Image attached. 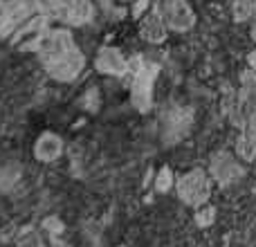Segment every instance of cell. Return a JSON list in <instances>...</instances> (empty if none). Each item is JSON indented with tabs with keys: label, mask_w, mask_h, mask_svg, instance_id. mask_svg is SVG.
<instances>
[{
	"label": "cell",
	"mask_w": 256,
	"mask_h": 247,
	"mask_svg": "<svg viewBox=\"0 0 256 247\" xmlns=\"http://www.w3.org/2000/svg\"><path fill=\"white\" fill-rule=\"evenodd\" d=\"M34 50L48 76H52L54 81H61V84L74 81L86 68L84 52L79 50L70 30H63V27L40 32L38 38L34 40Z\"/></svg>",
	"instance_id": "1"
},
{
	"label": "cell",
	"mask_w": 256,
	"mask_h": 247,
	"mask_svg": "<svg viewBox=\"0 0 256 247\" xmlns=\"http://www.w3.org/2000/svg\"><path fill=\"white\" fill-rule=\"evenodd\" d=\"M230 117L243 135L256 137V70L252 68L243 70L240 74V88L230 110Z\"/></svg>",
	"instance_id": "2"
},
{
	"label": "cell",
	"mask_w": 256,
	"mask_h": 247,
	"mask_svg": "<svg viewBox=\"0 0 256 247\" xmlns=\"http://www.w3.org/2000/svg\"><path fill=\"white\" fill-rule=\"evenodd\" d=\"M212 180L214 178L202 168H191V171L182 173L176 180L178 198L189 207H202L212 196Z\"/></svg>",
	"instance_id": "3"
},
{
	"label": "cell",
	"mask_w": 256,
	"mask_h": 247,
	"mask_svg": "<svg viewBox=\"0 0 256 247\" xmlns=\"http://www.w3.org/2000/svg\"><path fill=\"white\" fill-rule=\"evenodd\" d=\"M153 9L164 18L168 30L178 34H184L196 25V12L189 0H153Z\"/></svg>",
	"instance_id": "4"
},
{
	"label": "cell",
	"mask_w": 256,
	"mask_h": 247,
	"mask_svg": "<svg viewBox=\"0 0 256 247\" xmlns=\"http://www.w3.org/2000/svg\"><path fill=\"white\" fill-rule=\"evenodd\" d=\"M48 7L54 18L70 27L88 25L94 16V7L90 0H48Z\"/></svg>",
	"instance_id": "5"
},
{
	"label": "cell",
	"mask_w": 256,
	"mask_h": 247,
	"mask_svg": "<svg viewBox=\"0 0 256 247\" xmlns=\"http://www.w3.org/2000/svg\"><path fill=\"white\" fill-rule=\"evenodd\" d=\"M38 4V0H12L2 7L0 12V36H9L14 32H18L25 25L34 12V7Z\"/></svg>",
	"instance_id": "6"
},
{
	"label": "cell",
	"mask_w": 256,
	"mask_h": 247,
	"mask_svg": "<svg viewBox=\"0 0 256 247\" xmlns=\"http://www.w3.org/2000/svg\"><path fill=\"white\" fill-rule=\"evenodd\" d=\"M209 176H212L220 186H230L245 176V168L232 153L218 150V153L212 158V164H209Z\"/></svg>",
	"instance_id": "7"
},
{
	"label": "cell",
	"mask_w": 256,
	"mask_h": 247,
	"mask_svg": "<svg viewBox=\"0 0 256 247\" xmlns=\"http://www.w3.org/2000/svg\"><path fill=\"white\" fill-rule=\"evenodd\" d=\"M158 74L155 66H142L137 70L135 79H132V88H130V102L137 110L146 112L150 108V99H153V79Z\"/></svg>",
	"instance_id": "8"
},
{
	"label": "cell",
	"mask_w": 256,
	"mask_h": 247,
	"mask_svg": "<svg viewBox=\"0 0 256 247\" xmlns=\"http://www.w3.org/2000/svg\"><path fill=\"white\" fill-rule=\"evenodd\" d=\"M94 66H97V70L102 74H108V76H122L128 70V61L124 58V54L117 48H110V45H106V48H102L97 52Z\"/></svg>",
	"instance_id": "9"
},
{
	"label": "cell",
	"mask_w": 256,
	"mask_h": 247,
	"mask_svg": "<svg viewBox=\"0 0 256 247\" xmlns=\"http://www.w3.org/2000/svg\"><path fill=\"white\" fill-rule=\"evenodd\" d=\"M168 25L164 22V18L160 16L155 9H150V12H146L144 16H142V22H140V36L144 40H148V43H162V40H166V34H168Z\"/></svg>",
	"instance_id": "10"
},
{
	"label": "cell",
	"mask_w": 256,
	"mask_h": 247,
	"mask_svg": "<svg viewBox=\"0 0 256 247\" xmlns=\"http://www.w3.org/2000/svg\"><path fill=\"white\" fill-rule=\"evenodd\" d=\"M63 153V140L52 130H45L34 144V158L38 162H54Z\"/></svg>",
	"instance_id": "11"
},
{
	"label": "cell",
	"mask_w": 256,
	"mask_h": 247,
	"mask_svg": "<svg viewBox=\"0 0 256 247\" xmlns=\"http://www.w3.org/2000/svg\"><path fill=\"white\" fill-rule=\"evenodd\" d=\"M232 16L236 22L256 20V0H232Z\"/></svg>",
	"instance_id": "12"
},
{
	"label": "cell",
	"mask_w": 256,
	"mask_h": 247,
	"mask_svg": "<svg viewBox=\"0 0 256 247\" xmlns=\"http://www.w3.org/2000/svg\"><path fill=\"white\" fill-rule=\"evenodd\" d=\"M236 155L245 162H252L256 158V137H250V135H243L240 132L238 140H236Z\"/></svg>",
	"instance_id": "13"
},
{
	"label": "cell",
	"mask_w": 256,
	"mask_h": 247,
	"mask_svg": "<svg viewBox=\"0 0 256 247\" xmlns=\"http://www.w3.org/2000/svg\"><path fill=\"white\" fill-rule=\"evenodd\" d=\"M155 186H158V191H168L171 186H176V178H173V173H171V168L168 166H164L162 171H160Z\"/></svg>",
	"instance_id": "14"
},
{
	"label": "cell",
	"mask_w": 256,
	"mask_h": 247,
	"mask_svg": "<svg viewBox=\"0 0 256 247\" xmlns=\"http://www.w3.org/2000/svg\"><path fill=\"white\" fill-rule=\"evenodd\" d=\"M214 218H216V209L214 207H198V214H196V222H198L200 227H209L214 222Z\"/></svg>",
	"instance_id": "15"
},
{
	"label": "cell",
	"mask_w": 256,
	"mask_h": 247,
	"mask_svg": "<svg viewBox=\"0 0 256 247\" xmlns=\"http://www.w3.org/2000/svg\"><path fill=\"white\" fill-rule=\"evenodd\" d=\"M248 63H250V68H252V70H256V50H254V52H250Z\"/></svg>",
	"instance_id": "16"
},
{
	"label": "cell",
	"mask_w": 256,
	"mask_h": 247,
	"mask_svg": "<svg viewBox=\"0 0 256 247\" xmlns=\"http://www.w3.org/2000/svg\"><path fill=\"white\" fill-rule=\"evenodd\" d=\"M252 38L256 40V20H254V25H252Z\"/></svg>",
	"instance_id": "17"
},
{
	"label": "cell",
	"mask_w": 256,
	"mask_h": 247,
	"mask_svg": "<svg viewBox=\"0 0 256 247\" xmlns=\"http://www.w3.org/2000/svg\"><path fill=\"white\" fill-rule=\"evenodd\" d=\"M124 2H132V0H124Z\"/></svg>",
	"instance_id": "18"
}]
</instances>
